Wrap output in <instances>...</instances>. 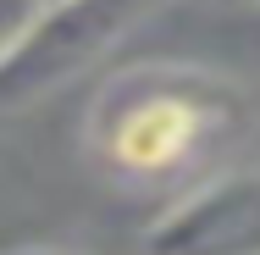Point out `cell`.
<instances>
[{"label": "cell", "mask_w": 260, "mask_h": 255, "mask_svg": "<svg viewBox=\"0 0 260 255\" xmlns=\"http://www.w3.org/2000/svg\"><path fill=\"white\" fill-rule=\"evenodd\" d=\"M244 128V89L205 67H127L89 105V150L127 183L200 166Z\"/></svg>", "instance_id": "obj_1"}, {"label": "cell", "mask_w": 260, "mask_h": 255, "mask_svg": "<svg viewBox=\"0 0 260 255\" xmlns=\"http://www.w3.org/2000/svg\"><path fill=\"white\" fill-rule=\"evenodd\" d=\"M155 6L160 0H72V6L34 11L0 50V111H22L55 95L61 83H72L78 72H89Z\"/></svg>", "instance_id": "obj_2"}, {"label": "cell", "mask_w": 260, "mask_h": 255, "mask_svg": "<svg viewBox=\"0 0 260 255\" xmlns=\"http://www.w3.org/2000/svg\"><path fill=\"white\" fill-rule=\"evenodd\" d=\"M144 255H260V172H216L144 228Z\"/></svg>", "instance_id": "obj_3"}, {"label": "cell", "mask_w": 260, "mask_h": 255, "mask_svg": "<svg viewBox=\"0 0 260 255\" xmlns=\"http://www.w3.org/2000/svg\"><path fill=\"white\" fill-rule=\"evenodd\" d=\"M28 17H34V6H28V0H0V50L11 45V34H17Z\"/></svg>", "instance_id": "obj_4"}, {"label": "cell", "mask_w": 260, "mask_h": 255, "mask_svg": "<svg viewBox=\"0 0 260 255\" xmlns=\"http://www.w3.org/2000/svg\"><path fill=\"white\" fill-rule=\"evenodd\" d=\"M0 255H83V250H72V244H11Z\"/></svg>", "instance_id": "obj_5"}, {"label": "cell", "mask_w": 260, "mask_h": 255, "mask_svg": "<svg viewBox=\"0 0 260 255\" xmlns=\"http://www.w3.org/2000/svg\"><path fill=\"white\" fill-rule=\"evenodd\" d=\"M34 11H50V6H72V0H28Z\"/></svg>", "instance_id": "obj_6"}, {"label": "cell", "mask_w": 260, "mask_h": 255, "mask_svg": "<svg viewBox=\"0 0 260 255\" xmlns=\"http://www.w3.org/2000/svg\"><path fill=\"white\" fill-rule=\"evenodd\" d=\"M210 6H233V0H210Z\"/></svg>", "instance_id": "obj_7"}]
</instances>
